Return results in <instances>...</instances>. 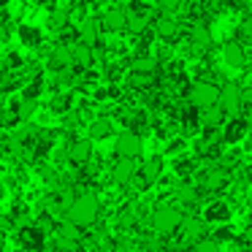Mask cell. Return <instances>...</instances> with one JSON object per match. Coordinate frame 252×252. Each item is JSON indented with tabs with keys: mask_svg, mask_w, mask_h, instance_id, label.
<instances>
[{
	"mask_svg": "<svg viewBox=\"0 0 252 252\" xmlns=\"http://www.w3.org/2000/svg\"><path fill=\"white\" fill-rule=\"evenodd\" d=\"M230 220V209L225 201H212L206 209H203V222L214 225V222H228Z\"/></svg>",
	"mask_w": 252,
	"mask_h": 252,
	"instance_id": "2e32d148",
	"label": "cell"
},
{
	"mask_svg": "<svg viewBox=\"0 0 252 252\" xmlns=\"http://www.w3.org/2000/svg\"><path fill=\"white\" fill-rule=\"evenodd\" d=\"M138 222V209L136 206H125L120 209V214H117V225H120L122 230H133Z\"/></svg>",
	"mask_w": 252,
	"mask_h": 252,
	"instance_id": "cb8c5ba5",
	"label": "cell"
},
{
	"mask_svg": "<svg viewBox=\"0 0 252 252\" xmlns=\"http://www.w3.org/2000/svg\"><path fill=\"white\" fill-rule=\"evenodd\" d=\"M138 174H141V179L149 185H155V182L160 179V174H163V158L160 155H155V158H149L144 165H138Z\"/></svg>",
	"mask_w": 252,
	"mask_h": 252,
	"instance_id": "ac0fdd59",
	"label": "cell"
},
{
	"mask_svg": "<svg viewBox=\"0 0 252 252\" xmlns=\"http://www.w3.org/2000/svg\"><path fill=\"white\" fill-rule=\"evenodd\" d=\"M19 38H22V44H28V46H41V44H44V35H41V30H38V28H30V25L19 28Z\"/></svg>",
	"mask_w": 252,
	"mask_h": 252,
	"instance_id": "484cf974",
	"label": "cell"
},
{
	"mask_svg": "<svg viewBox=\"0 0 252 252\" xmlns=\"http://www.w3.org/2000/svg\"><path fill=\"white\" fill-rule=\"evenodd\" d=\"M225 185H228V171H225L222 165H212L209 171H203V176H201V190H206V192H220Z\"/></svg>",
	"mask_w": 252,
	"mask_h": 252,
	"instance_id": "8fae6325",
	"label": "cell"
},
{
	"mask_svg": "<svg viewBox=\"0 0 252 252\" xmlns=\"http://www.w3.org/2000/svg\"><path fill=\"white\" fill-rule=\"evenodd\" d=\"M127 84H130L133 90H149V87H155V73L130 71V76H127Z\"/></svg>",
	"mask_w": 252,
	"mask_h": 252,
	"instance_id": "d4e9b609",
	"label": "cell"
},
{
	"mask_svg": "<svg viewBox=\"0 0 252 252\" xmlns=\"http://www.w3.org/2000/svg\"><path fill=\"white\" fill-rule=\"evenodd\" d=\"M71 49V65L76 68H90L93 65V57H95V46L84 44V41H79V44L68 46Z\"/></svg>",
	"mask_w": 252,
	"mask_h": 252,
	"instance_id": "9a60e30c",
	"label": "cell"
},
{
	"mask_svg": "<svg viewBox=\"0 0 252 252\" xmlns=\"http://www.w3.org/2000/svg\"><path fill=\"white\" fill-rule=\"evenodd\" d=\"M174 195H176V201L182 203V206H195L198 201H201V190H198L192 182H179V187L174 190Z\"/></svg>",
	"mask_w": 252,
	"mask_h": 252,
	"instance_id": "e0dca14e",
	"label": "cell"
},
{
	"mask_svg": "<svg viewBox=\"0 0 252 252\" xmlns=\"http://www.w3.org/2000/svg\"><path fill=\"white\" fill-rule=\"evenodd\" d=\"M68 220L76 225H82V228H90V225H95V220H98L100 214V201L95 192H82V195H76L71 201V206H68Z\"/></svg>",
	"mask_w": 252,
	"mask_h": 252,
	"instance_id": "6da1fadb",
	"label": "cell"
},
{
	"mask_svg": "<svg viewBox=\"0 0 252 252\" xmlns=\"http://www.w3.org/2000/svg\"><path fill=\"white\" fill-rule=\"evenodd\" d=\"M247 127H250V125H247V120H241L239 114H236V117H230V120L225 122L222 141H225V144H239L241 138L247 136Z\"/></svg>",
	"mask_w": 252,
	"mask_h": 252,
	"instance_id": "5bb4252c",
	"label": "cell"
},
{
	"mask_svg": "<svg viewBox=\"0 0 252 252\" xmlns=\"http://www.w3.org/2000/svg\"><path fill=\"white\" fill-rule=\"evenodd\" d=\"M111 130H114V122H111L109 117H93V120H90V138H93V141L109 138Z\"/></svg>",
	"mask_w": 252,
	"mask_h": 252,
	"instance_id": "ffe728a7",
	"label": "cell"
},
{
	"mask_svg": "<svg viewBox=\"0 0 252 252\" xmlns=\"http://www.w3.org/2000/svg\"><path fill=\"white\" fill-rule=\"evenodd\" d=\"M192 250H212V252H217L220 250V241L217 239H201V236H198L195 241H192Z\"/></svg>",
	"mask_w": 252,
	"mask_h": 252,
	"instance_id": "f1b7e54d",
	"label": "cell"
},
{
	"mask_svg": "<svg viewBox=\"0 0 252 252\" xmlns=\"http://www.w3.org/2000/svg\"><path fill=\"white\" fill-rule=\"evenodd\" d=\"M182 212L179 209H174V206H158L152 212V217H149V222H152V228H155V233H160V236H174L176 230L182 228Z\"/></svg>",
	"mask_w": 252,
	"mask_h": 252,
	"instance_id": "7a4b0ae2",
	"label": "cell"
},
{
	"mask_svg": "<svg viewBox=\"0 0 252 252\" xmlns=\"http://www.w3.org/2000/svg\"><path fill=\"white\" fill-rule=\"evenodd\" d=\"M130 71H141V73H155L158 71V57L152 52H144V55H136L130 60Z\"/></svg>",
	"mask_w": 252,
	"mask_h": 252,
	"instance_id": "44dd1931",
	"label": "cell"
},
{
	"mask_svg": "<svg viewBox=\"0 0 252 252\" xmlns=\"http://www.w3.org/2000/svg\"><path fill=\"white\" fill-rule=\"evenodd\" d=\"M222 57H225V63L233 65V68H244L247 65V49H244V44H241L239 38L228 41V44L222 46Z\"/></svg>",
	"mask_w": 252,
	"mask_h": 252,
	"instance_id": "4fadbf2b",
	"label": "cell"
},
{
	"mask_svg": "<svg viewBox=\"0 0 252 252\" xmlns=\"http://www.w3.org/2000/svg\"><path fill=\"white\" fill-rule=\"evenodd\" d=\"M100 33H103V28H100V19L98 17H84L82 19V25H79V41L95 46L100 41Z\"/></svg>",
	"mask_w": 252,
	"mask_h": 252,
	"instance_id": "7c38bea8",
	"label": "cell"
},
{
	"mask_svg": "<svg viewBox=\"0 0 252 252\" xmlns=\"http://www.w3.org/2000/svg\"><path fill=\"white\" fill-rule=\"evenodd\" d=\"M217 98H220V87L214 82H209V79H198V82H192L187 87V100L195 109H206V106L217 103Z\"/></svg>",
	"mask_w": 252,
	"mask_h": 252,
	"instance_id": "3957f363",
	"label": "cell"
},
{
	"mask_svg": "<svg viewBox=\"0 0 252 252\" xmlns=\"http://www.w3.org/2000/svg\"><path fill=\"white\" fill-rule=\"evenodd\" d=\"M136 174H138L136 158H122L120 155V160L111 165V182H114V185H127Z\"/></svg>",
	"mask_w": 252,
	"mask_h": 252,
	"instance_id": "9c48e42d",
	"label": "cell"
},
{
	"mask_svg": "<svg viewBox=\"0 0 252 252\" xmlns=\"http://www.w3.org/2000/svg\"><path fill=\"white\" fill-rule=\"evenodd\" d=\"M190 41H192V46H198V49H212V44H214L206 25H195V28L190 30Z\"/></svg>",
	"mask_w": 252,
	"mask_h": 252,
	"instance_id": "603a6c76",
	"label": "cell"
},
{
	"mask_svg": "<svg viewBox=\"0 0 252 252\" xmlns=\"http://www.w3.org/2000/svg\"><path fill=\"white\" fill-rule=\"evenodd\" d=\"M65 158L73 165H87L90 158H93V138H76V141H71L65 149Z\"/></svg>",
	"mask_w": 252,
	"mask_h": 252,
	"instance_id": "ba28073f",
	"label": "cell"
},
{
	"mask_svg": "<svg viewBox=\"0 0 252 252\" xmlns=\"http://www.w3.org/2000/svg\"><path fill=\"white\" fill-rule=\"evenodd\" d=\"M152 28H155V35H158L160 41H165V44H176V38H179V33H182L176 17H168V14H160L152 22Z\"/></svg>",
	"mask_w": 252,
	"mask_h": 252,
	"instance_id": "52a82bcc",
	"label": "cell"
},
{
	"mask_svg": "<svg viewBox=\"0 0 252 252\" xmlns=\"http://www.w3.org/2000/svg\"><path fill=\"white\" fill-rule=\"evenodd\" d=\"M44 230L38 228V225H33V228H19L17 233V241L22 247H30V250H38V247H44Z\"/></svg>",
	"mask_w": 252,
	"mask_h": 252,
	"instance_id": "d6986e66",
	"label": "cell"
},
{
	"mask_svg": "<svg viewBox=\"0 0 252 252\" xmlns=\"http://www.w3.org/2000/svg\"><path fill=\"white\" fill-rule=\"evenodd\" d=\"M147 28H152V11L144 3H136V6L127 8V30L133 35H144Z\"/></svg>",
	"mask_w": 252,
	"mask_h": 252,
	"instance_id": "5b68a950",
	"label": "cell"
},
{
	"mask_svg": "<svg viewBox=\"0 0 252 252\" xmlns=\"http://www.w3.org/2000/svg\"><path fill=\"white\" fill-rule=\"evenodd\" d=\"M214 239H217L220 244H222V241H233L236 236H233V230H230V228H220L217 233H214Z\"/></svg>",
	"mask_w": 252,
	"mask_h": 252,
	"instance_id": "f546056e",
	"label": "cell"
},
{
	"mask_svg": "<svg viewBox=\"0 0 252 252\" xmlns=\"http://www.w3.org/2000/svg\"><path fill=\"white\" fill-rule=\"evenodd\" d=\"M203 111V125L206 127H220V125H225V120H228V114H225L222 109H220L217 103H212V106H206V109H201Z\"/></svg>",
	"mask_w": 252,
	"mask_h": 252,
	"instance_id": "7402d4cb",
	"label": "cell"
},
{
	"mask_svg": "<svg viewBox=\"0 0 252 252\" xmlns=\"http://www.w3.org/2000/svg\"><path fill=\"white\" fill-rule=\"evenodd\" d=\"M217 106L225 111L228 117H236L241 111V87L236 82H225L220 87V98H217Z\"/></svg>",
	"mask_w": 252,
	"mask_h": 252,
	"instance_id": "277c9868",
	"label": "cell"
},
{
	"mask_svg": "<svg viewBox=\"0 0 252 252\" xmlns=\"http://www.w3.org/2000/svg\"><path fill=\"white\" fill-rule=\"evenodd\" d=\"M155 3H158L160 14H168V17H176L185 6V0H155Z\"/></svg>",
	"mask_w": 252,
	"mask_h": 252,
	"instance_id": "4316f807",
	"label": "cell"
},
{
	"mask_svg": "<svg viewBox=\"0 0 252 252\" xmlns=\"http://www.w3.org/2000/svg\"><path fill=\"white\" fill-rule=\"evenodd\" d=\"M239 41L244 46H252V17H247L244 22L239 25Z\"/></svg>",
	"mask_w": 252,
	"mask_h": 252,
	"instance_id": "83f0119b",
	"label": "cell"
},
{
	"mask_svg": "<svg viewBox=\"0 0 252 252\" xmlns=\"http://www.w3.org/2000/svg\"><path fill=\"white\" fill-rule=\"evenodd\" d=\"M100 28L109 30V33H122V30H127V11L120 6L106 8L103 17H100Z\"/></svg>",
	"mask_w": 252,
	"mask_h": 252,
	"instance_id": "30bf717a",
	"label": "cell"
},
{
	"mask_svg": "<svg viewBox=\"0 0 252 252\" xmlns=\"http://www.w3.org/2000/svg\"><path fill=\"white\" fill-rule=\"evenodd\" d=\"M141 136H138L136 130H130V127H127V130H122L120 136L114 138V152L117 155H122V158H138V155H141Z\"/></svg>",
	"mask_w": 252,
	"mask_h": 252,
	"instance_id": "8992f818",
	"label": "cell"
},
{
	"mask_svg": "<svg viewBox=\"0 0 252 252\" xmlns=\"http://www.w3.org/2000/svg\"><path fill=\"white\" fill-rule=\"evenodd\" d=\"M244 241H247V244L252 247V222L247 225V230H244Z\"/></svg>",
	"mask_w": 252,
	"mask_h": 252,
	"instance_id": "4dcf8cb0",
	"label": "cell"
}]
</instances>
